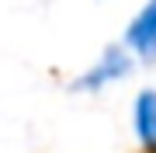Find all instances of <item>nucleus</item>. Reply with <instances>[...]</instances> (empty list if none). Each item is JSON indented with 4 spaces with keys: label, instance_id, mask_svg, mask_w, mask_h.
I'll return each mask as SVG.
<instances>
[{
    "label": "nucleus",
    "instance_id": "nucleus-1",
    "mask_svg": "<svg viewBox=\"0 0 156 153\" xmlns=\"http://www.w3.org/2000/svg\"><path fill=\"white\" fill-rule=\"evenodd\" d=\"M132 66H135V56L128 52L125 46H108L104 52L97 56V63H90V66L80 73L76 80H73V91H104L108 84H118V80H125L128 73H132Z\"/></svg>",
    "mask_w": 156,
    "mask_h": 153
},
{
    "label": "nucleus",
    "instance_id": "nucleus-2",
    "mask_svg": "<svg viewBox=\"0 0 156 153\" xmlns=\"http://www.w3.org/2000/svg\"><path fill=\"white\" fill-rule=\"evenodd\" d=\"M125 49L146 63L156 59V0H146L142 11L125 28Z\"/></svg>",
    "mask_w": 156,
    "mask_h": 153
},
{
    "label": "nucleus",
    "instance_id": "nucleus-3",
    "mask_svg": "<svg viewBox=\"0 0 156 153\" xmlns=\"http://www.w3.org/2000/svg\"><path fill=\"white\" fill-rule=\"evenodd\" d=\"M132 129L135 136H139V143L149 153H156V91L153 87H146V91L135 97L132 104Z\"/></svg>",
    "mask_w": 156,
    "mask_h": 153
}]
</instances>
